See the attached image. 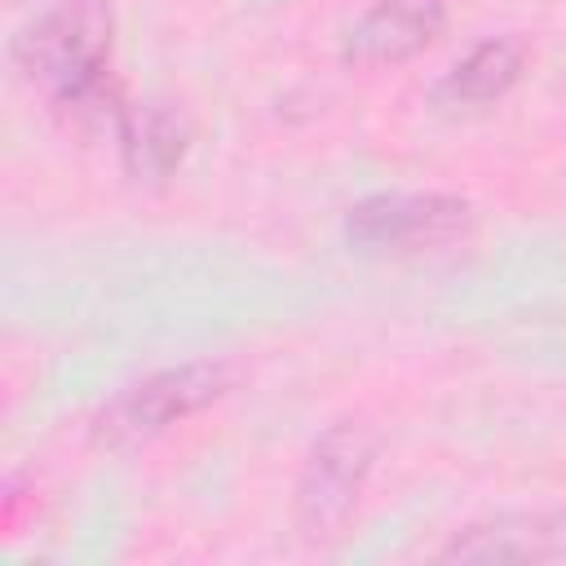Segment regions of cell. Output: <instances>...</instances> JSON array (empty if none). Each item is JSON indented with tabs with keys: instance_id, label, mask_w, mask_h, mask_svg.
<instances>
[{
	"instance_id": "6da1fadb",
	"label": "cell",
	"mask_w": 566,
	"mask_h": 566,
	"mask_svg": "<svg viewBox=\"0 0 566 566\" xmlns=\"http://www.w3.org/2000/svg\"><path fill=\"white\" fill-rule=\"evenodd\" d=\"M106 49H111V13L102 0H57L40 18H31L13 44L9 57L27 80H40L53 102L97 75H106Z\"/></svg>"
},
{
	"instance_id": "7a4b0ae2",
	"label": "cell",
	"mask_w": 566,
	"mask_h": 566,
	"mask_svg": "<svg viewBox=\"0 0 566 566\" xmlns=\"http://www.w3.org/2000/svg\"><path fill=\"white\" fill-rule=\"evenodd\" d=\"M371 455H376V433L363 420H340L314 442L296 491V522L305 535L323 539L345 526L371 473Z\"/></svg>"
},
{
	"instance_id": "3957f363",
	"label": "cell",
	"mask_w": 566,
	"mask_h": 566,
	"mask_svg": "<svg viewBox=\"0 0 566 566\" xmlns=\"http://www.w3.org/2000/svg\"><path fill=\"white\" fill-rule=\"evenodd\" d=\"M226 380H230V371L221 363H186V367L159 371V376L124 389L111 407H102L97 438L111 442V447L146 442V438L164 433L168 424H177L181 416L212 402L226 389Z\"/></svg>"
},
{
	"instance_id": "277c9868",
	"label": "cell",
	"mask_w": 566,
	"mask_h": 566,
	"mask_svg": "<svg viewBox=\"0 0 566 566\" xmlns=\"http://www.w3.org/2000/svg\"><path fill=\"white\" fill-rule=\"evenodd\" d=\"M469 226V203L451 195H380L349 212L345 230L363 248L420 252L442 248Z\"/></svg>"
},
{
	"instance_id": "5b68a950",
	"label": "cell",
	"mask_w": 566,
	"mask_h": 566,
	"mask_svg": "<svg viewBox=\"0 0 566 566\" xmlns=\"http://www.w3.org/2000/svg\"><path fill=\"white\" fill-rule=\"evenodd\" d=\"M447 13L442 0H376L345 35V57L363 66L380 62H402L420 53L438 31Z\"/></svg>"
},
{
	"instance_id": "8992f818",
	"label": "cell",
	"mask_w": 566,
	"mask_h": 566,
	"mask_svg": "<svg viewBox=\"0 0 566 566\" xmlns=\"http://www.w3.org/2000/svg\"><path fill=\"white\" fill-rule=\"evenodd\" d=\"M442 557L460 562H544L566 557V513H504L460 531Z\"/></svg>"
},
{
	"instance_id": "52a82bcc",
	"label": "cell",
	"mask_w": 566,
	"mask_h": 566,
	"mask_svg": "<svg viewBox=\"0 0 566 566\" xmlns=\"http://www.w3.org/2000/svg\"><path fill=\"white\" fill-rule=\"evenodd\" d=\"M124 168L137 181H164L186 155V119L168 102H142L119 119Z\"/></svg>"
},
{
	"instance_id": "ba28073f",
	"label": "cell",
	"mask_w": 566,
	"mask_h": 566,
	"mask_svg": "<svg viewBox=\"0 0 566 566\" xmlns=\"http://www.w3.org/2000/svg\"><path fill=\"white\" fill-rule=\"evenodd\" d=\"M517 71H522V44L517 40H482L469 57H460L447 71V80L438 84L433 97L442 106H486L513 88Z\"/></svg>"
}]
</instances>
